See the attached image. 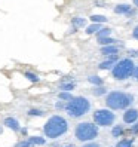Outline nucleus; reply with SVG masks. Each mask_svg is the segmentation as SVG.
I'll use <instances>...</instances> for the list:
<instances>
[{
	"label": "nucleus",
	"instance_id": "obj_1",
	"mask_svg": "<svg viewBox=\"0 0 138 147\" xmlns=\"http://www.w3.org/2000/svg\"><path fill=\"white\" fill-rule=\"evenodd\" d=\"M68 129V123L63 116H52L45 125L43 131L48 138H58L67 132Z\"/></svg>",
	"mask_w": 138,
	"mask_h": 147
},
{
	"label": "nucleus",
	"instance_id": "obj_2",
	"mask_svg": "<svg viewBox=\"0 0 138 147\" xmlns=\"http://www.w3.org/2000/svg\"><path fill=\"white\" fill-rule=\"evenodd\" d=\"M132 101H134V97L131 94L120 92V91H113V92H110L107 95L106 104L111 110H122V109H128L129 106H131Z\"/></svg>",
	"mask_w": 138,
	"mask_h": 147
},
{
	"label": "nucleus",
	"instance_id": "obj_3",
	"mask_svg": "<svg viewBox=\"0 0 138 147\" xmlns=\"http://www.w3.org/2000/svg\"><path fill=\"white\" fill-rule=\"evenodd\" d=\"M68 115H70L71 117H80L83 115H86L91 109V102L86 100L85 97H76L73 98L71 101L67 102L65 106Z\"/></svg>",
	"mask_w": 138,
	"mask_h": 147
},
{
	"label": "nucleus",
	"instance_id": "obj_4",
	"mask_svg": "<svg viewBox=\"0 0 138 147\" xmlns=\"http://www.w3.org/2000/svg\"><path fill=\"white\" fill-rule=\"evenodd\" d=\"M135 64L131 58H123L117 61V64L113 67V77L116 80H125L128 77L134 76Z\"/></svg>",
	"mask_w": 138,
	"mask_h": 147
},
{
	"label": "nucleus",
	"instance_id": "obj_5",
	"mask_svg": "<svg viewBox=\"0 0 138 147\" xmlns=\"http://www.w3.org/2000/svg\"><path fill=\"white\" fill-rule=\"evenodd\" d=\"M74 135L79 141H91L98 137V126L89 122H82L76 126Z\"/></svg>",
	"mask_w": 138,
	"mask_h": 147
},
{
	"label": "nucleus",
	"instance_id": "obj_6",
	"mask_svg": "<svg viewBox=\"0 0 138 147\" xmlns=\"http://www.w3.org/2000/svg\"><path fill=\"white\" fill-rule=\"evenodd\" d=\"M114 119H116L114 113L110 111V110H107V109H100V110H97L95 113H94V122H95L97 125H100V126L113 125Z\"/></svg>",
	"mask_w": 138,
	"mask_h": 147
},
{
	"label": "nucleus",
	"instance_id": "obj_7",
	"mask_svg": "<svg viewBox=\"0 0 138 147\" xmlns=\"http://www.w3.org/2000/svg\"><path fill=\"white\" fill-rule=\"evenodd\" d=\"M138 120V111L135 109H126L123 113V122L125 123H134Z\"/></svg>",
	"mask_w": 138,
	"mask_h": 147
},
{
	"label": "nucleus",
	"instance_id": "obj_8",
	"mask_svg": "<svg viewBox=\"0 0 138 147\" xmlns=\"http://www.w3.org/2000/svg\"><path fill=\"white\" fill-rule=\"evenodd\" d=\"M116 64H117V55H111L107 61L100 64V68L101 70H110V68H113Z\"/></svg>",
	"mask_w": 138,
	"mask_h": 147
},
{
	"label": "nucleus",
	"instance_id": "obj_9",
	"mask_svg": "<svg viewBox=\"0 0 138 147\" xmlns=\"http://www.w3.org/2000/svg\"><path fill=\"white\" fill-rule=\"evenodd\" d=\"M5 125L7 128L13 129V131H20V123H18V120H16L15 117H6L5 119Z\"/></svg>",
	"mask_w": 138,
	"mask_h": 147
},
{
	"label": "nucleus",
	"instance_id": "obj_10",
	"mask_svg": "<svg viewBox=\"0 0 138 147\" xmlns=\"http://www.w3.org/2000/svg\"><path fill=\"white\" fill-rule=\"evenodd\" d=\"M101 54H102V55H116V54H117V46H114V45L102 46Z\"/></svg>",
	"mask_w": 138,
	"mask_h": 147
},
{
	"label": "nucleus",
	"instance_id": "obj_11",
	"mask_svg": "<svg viewBox=\"0 0 138 147\" xmlns=\"http://www.w3.org/2000/svg\"><path fill=\"white\" fill-rule=\"evenodd\" d=\"M114 12L116 13H131L132 11H131V6L129 5H117L116 7H114Z\"/></svg>",
	"mask_w": 138,
	"mask_h": 147
},
{
	"label": "nucleus",
	"instance_id": "obj_12",
	"mask_svg": "<svg viewBox=\"0 0 138 147\" xmlns=\"http://www.w3.org/2000/svg\"><path fill=\"white\" fill-rule=\"evenodd\" d=\"M71 22H73V25H74V28H77V27H85L86 20H85V18H80V16H76V18L71 20Z\"/></svg>",
	"mask_w": 138,
	"mask_h": 147
},
{
	"label": "nucleus",
	"instance_id": "obj_13",
	"mask_svg": "<svg viewBox=\"0 0 138 147\" xmlns=\"http://www.w3.org/2000/svg\"><path fill=\"white\" fill-rule=\"evenodd\" d=\"M98 43L102 46H110V45H114L116 40L111 39V37H104V39H98Z\"/></svg>",
	"mask_w": 138,
	"mask_h": 147
},
{
	"label": "nucleus",
	"instance_id": "obj_14",
	"mask_svg": "<svg viewBox=\"0 0 138 147\" xmlns=\"http://www.w3.org/2000/svg\"><path fill=\"white\" fill-rule=\"evenodd\" d=\"M100 30H102L100 24H92V25H89V27L86 28V33H88V34H94V33H98Z\"/></svg>",
	"mask_w": 138,
	"mask_h": 147
},
{
	"label": "nucleus",
	"instance_id": "obj_15",
	"mask_svg": "<svg viewBox=\"0 0 138 147\" xmlns=\"http://www.w3.org/2000/svg\"><path fill=\"white\" fill-rule=\"evenodd\" d=\"M91 20H92L94 24H101V22H106L107 21V18H106L104 15H92Z\"/></svg>",
	"mask_w": 138,
	"mask_h": 147
},
{
	"label": "nucleus",
	"instance_id": "obj_16",
	"mask_svg": "<svg viewBox=\"0 0 138 147\" xmlns=\"http://www.w3.org/2000/svg\"><path fill=\"white\" fill-rule=\"evenodd\" d=\"M110 33H111V30H110V28H102V30H100V31L97 33V37H98V39L108 37V36H110Z\"/></svg>",
	"mask_w": 138,
	"mask_h": 147
},
{
	"label": "nucleus",
	"instance_id": "obj_17",
	"mask_svg": "<svg viewBox=\"0 0 138 147\" xmlns=\"http://www.w3.org/2000/svg\"><path fill=\"white\" fill-rule=\"evenodd\" d=\"M88 80L91 83H94V85H97V86H101L102 85V79H101V77H98V76H89Z\"/></svg>",
	"mask_w": 138,
	"mask_h": 147
},
{
	"label": "nucleus",
	"instance_id": "obj_18",
	"mask_svg": "<svg viewBox=\"0 0 138 147\" xmlns=\"http://www.w3.org/2000/svg\"><path fill=\"white\" fill-rule=\"evenodd\" d=\"M28 141L31 144H45V138H42V137H31V138H28Z\"/></svg>",
	"mask_w": 138,
	"mask_h": 147
},
{
	"label": "nucleus",
	"instance_id": "obj_19",
	"mask_svg": "<svg viewBox=\"0 0 138 147\" xmlns=\"http://www.w3.org/2000/svg\"><path fill=\"white\" fill-rule=\"evenodd\" d=\"M111 134H113V137H120V135L123 134V128L117 125V126H114V128H113V131H111Z\"/></svg>",
	"mask_w": 138,
	"mask_h": 147
},
{
	"label": "nucleus",
	"instance_id": "obj_20",
	"mask_svg": "<svg viewBox=\"0 0 138 147\" xmlns=\"http://www.w3.org/2000/svg\"><path fill=\"white\" fill-rule=\"evenodd\" d=\"M116 147H132V140H120Z\"/></svg>",
	"mask_w": 138,
	"mask_h": 147
},
{
	"label": "nucleus",
	"instance_id": "obj_21",
	"mask_svg": "<svg viewBox=\"0 0 138 147\" xmlns=\"http://www.w3.org/2000/svg\"><path fill=\"white\" fill-rule=\"evenodd\" d=\"M25 77H27L28 80H31V82H39V76L37 74H34V73H30V71H27L24 74Z\"/></svg>",
	"mask_w": 138,
	"mask_h": 147
},
{
	"label": "nucleus",
	"instance_id": "obj_22",
	"mask_svg": "<svg viewBox=\"0 0 138 147\" xmlns=\"http://www.w3.org/2000/svg\"><path fill=\"white\" fill-rule=\"evenodd\" d=\"M58 97H59V100H67V101H71V100H73L71 94H68V92H61Z\"/></svg>",
	"mask_w": 138,
	"mask_h": 147
},
{
	"label": "nucleus",
	"instance_id": "obj_23",
	"mask_svg": "<svg viewBox=\"0 0 138 147\" xmlns=\"http://www.w3.org/2000/svg\"><path fill=\"white\" fill-rule=\"evenodd\" d=\"M74 88V83L73 82H70V83H63L61 85V89H64V91H71Z\"/></svg>",
	"mask_w": 138,
	"mask_h": 147
},
{
	"label": "nucleus",
	"instance_id": "obj_24",
	"mask_svg": "<svg viewBox=\"0 0 138 147\" xmlns=\"http://www.w3.org/2000/svg\"><path fill=\"white\" fill-rule=\"evenodd\" d=\"M102 94H106V89L102 88V86H100V88H97V89H94V95H102Z\"/></svg>",
	"mask_w": 138,
	"mask_h": 147
},
{
	"label": "nucleus",
	"instance_id": "obj_25",
	"mask_svg": "<svg viewBox=\"0 0 138 147\" xmlns=\"http://www.w3.org/2000/svg\"><path fill=\"white\" fill-rule=\"evenodd\" d=\"M30 116H42L43 113H42V111L40 110H30V113H28Z\"/></svg>",
	"mask_w": 138,
	"mask_h": 147
},
{
	"label": "nucleus",
	"instance_id": "obj_26",
	"mask_svg": "<svg viewBox=\"0 0 138 147\" xmlns=\"http://www.w3.org/2000/svg\"><path fill=\"white\" fill-rule=\"evenodd\" d=\"M31 146V143L27 140V141H22V143H20V144H16V147H30Z\"/></svg>",
	"mask_w": 138,
	"mask_h": 147
},
{
	"label": "nucleus",
	"instance_id": "obj_27",
	"mask_svg": "<svg viewBox=\"0 0 138 147\" xmlns=\"http://www.w3.org/2000/svg\"><path fill=\"white\" fill-rule=\"evenodd\" d=\"M132 37L138 40V25H137V27L134 28V31H132Z\"/></svg>",
	"mask_w": 138,
	"mask_h": 147
},
{
	"label": "nucleus",
	"instance_id": "obj_28",
	"mask_svg": "<svg viewBox=\"0 0 138 147\" xmlns=\"http://www.w3.org/2000/svg\"><path fill=\"white\" fill-rule=\"evenodd\" d=\"M131 131H132V134H138V122H137V123L131 128Z\"/></svg>",
	"mask_w": 138,
	"mask_h": 147
},
{
	"label": "nucleus",
	"instance_id": "obj_29",
	"mask_svg": "<svg viewBox=\"0 0 138 147\" xmlns=\"http://www.w3.org/2000/svg\"><path fill=\"white\" fill-rule=\"evenodd\" d=\"M83 147H100L97 143H88V144H85Z\"/></svg>",
	"mask_w": 138,
	"mask_h": 147
},
{
	"label": "nucleus",
	"instance_id": "obj_30",
	"mask_svg": "<svg viewBox=\"0 0 138 147\" xmlns=\"http://www.w3.org/2000/svg\"><path fill=\"white\" fill-rule=\"evenodd\" d=\"M134 77H135V79L138 80V65L135 67V70H134Z\"/></svg>",
	"mask_w": 138,
	"mask_h": 147
},
{
	"label": "nucleus",
	"instance_id": "obj_31",
	"mask_svg": "<svg viewBox=\"0 0 138 147\" xmlns=\"http://www.w3.org/2000/svg\"><path fill=\"white\" fill-rule=\"evenodd\" d=\"M129 54H131V57H138V51H131Z\"/></svg>",
	"mask_w": 138,
	"mask_h": 147
},
{
	"label": "nucleus",
	"instance_id": "obj_32",
	"mask_svg": "<svg viewBox=\"0 0 138 147\" xmlns=\"http://www.w3.org/2000/svg\"><path fill=\"white\" fill-rule=\"evenodd\" d=\"M134 5H135V6H138V0H134Z\"/></svg>",
	"mask_w": 138,
	"mask_h": 147
},
{
	"label": "nucleus",
	"instance_id": "obj_33",
	"mask_svg": "<svg viewBox=\"0 0 138 147\" xmlns=\"http://www.w3.org/2000/svg\"><path fill=\"white\" fill-rule=\"evenodd\" d=\"M64 147H74V146H73V144H70V146H64Z\"/></svg>",
	"mask_w": 138,
	"mask_h": 147
}]
</instances>
